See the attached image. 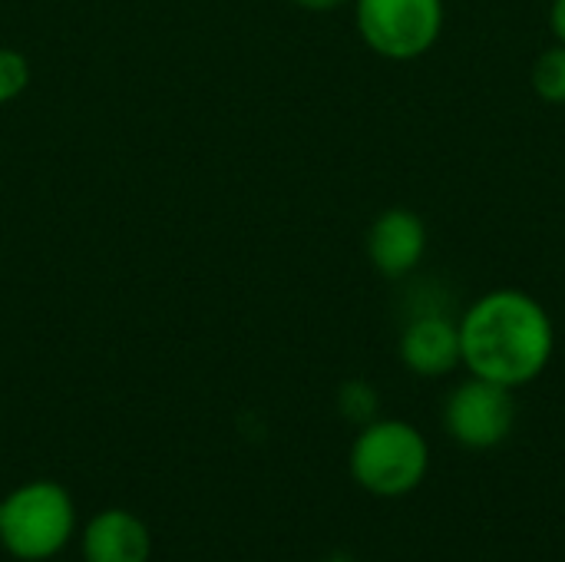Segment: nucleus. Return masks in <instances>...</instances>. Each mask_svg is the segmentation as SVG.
I'll use <instances>...</instances> for the list:
<instances>
[{
	"mask_svg": "<svg viewBox=\"0 0 565 562\" xmlns=\"http://www.w3.org/2000/svg\"><path fill=\"white\" fill-rule=\"evenodd\" d=\"M553 351L556 328L550 311L520 288H497L460 318L463 368L510 391L533 384L550 368Z\"/></svg>",
	"mask_w": 565,
	"mask_h": 562,
	"instance_id": "obj_1",
	"label": "nucleus"
},
{
	"mask_svg": "<svg viewBox=\"0 0 565 562\" xmlns=\"http://www.w3.org/2000/svg\"><path fill=\"white\" fill-rule=\"evenodd\" d=\"M348 467L354 484L371 497L404 500L427 480L430 444L414 424L397 417H377L358 431Z\"/></svg>",
	"mask_w": 565,
	"mask_h": 562,
	"instance_id": "obj_2",
	"label": "nucleus"
},
{
	"mask_svg": "<svg viewBox=\"0 0 565 562\" xmlns=\"http://www.w3.org/2000/svg\"><path fill=\"white\" fill-rule=\"evenodd\" d=\"M76 533V507L66 487L30 480L0 500V547L23 562L53 560Z\"/></svg>",
	"mask_w": 565,
	"mask_h": 562,
	"instance_id": "obj_3",
	"label": "nucleus"
},
{
	"mask_svg": "<svg viewBox=\"0 0 565 562\" xmlns=\"http://www.w3.org/2000/svg\"><path fill=\"white\" fill-rule=\"evenodd\" d=\"M361 40L387 60L424 56L444 30V0H354Z\"/></svg>",
	"mask_w": 565,
	"mask_h": 562,
	"instance_id": "obj_4",
	"label": "nucleus"
},
{
	"mask_svg": "<svg viewBox=\"0 0 565 562\" xmlns=\"http://www.w3.org/2000/svg\"><path fill=\"white\" fill-rule=\"evenodd\" d=\"M444 427L463 450H497L516 427V397L510 388L470 374L447 394Z\"/></svg>",
	"mask_w": 565,
	"mask_h": 562,
	"instance_id": "obj_5",
	"label": "nucleus"
},
{
	"mask_svg": "<svg viewBox=\"0 0 565 562\" xmlns=\"http://www.w3.org/2000/svg\"><path fill=\"white\" fill-rule=\"evenodd\" d=\"M397 354H401V364L417 378L454 374L463 364L460 321H454L447 311H437V308L417 311L401 331Z\"/></svg>",
	"mask_w": 565,
	"mask_h": 562,
	"instance_id": "obj_6",
	"label": "nucleus"
},
{
	"mask_svg": "<svg viewBox=\"0 0 565 562\" xmlns=\"http://www.w3.org/2000/svg\"><path fill=\"white\" fill-rule=\"evenodd\" d=\"M427 252V225L417 212L394 205L384 209L367 229V258L377 275L401 282L407 278Z\"/></svg>",
	"mask_w": 565,
	"mask_h": 562,
	"instance_id": "obj_7",
	"label": "nucleus"
},
{
	"mask_svg": "<svg viewBox=\"0 0 565 562\" xmlns=\"http://www.w3.org/2000/svg\"><path fill=\"white\" fill-rule=\"evenodd\" d=\"M152 537L146 523L129 510H99L83 527V560L86 562H149Z\"/></svg>",
	"mask_w": 565,
	"mask_h": 562,
	"instance_id": "obj_8",
	"label": "nucleus"
},
{
	"mask_svg": "<svg viewBox=\"0 0 565 562\" xmlns=\"http://www.w3.org/2000/svg\"><path fill=\"white\" fill-rule=\"evenodd\" d=\"M533 89L540 99L553 103V106H563L565 103V46L556 43L550 50H543L533 63Z\"/></svg>",
	"mask_w": 565,
	"mask_h": 562,
	"instance_id": "obj_9",
	"label": "nucleus"
},
{
	"mask_svg": "<svg viewBox=\"0 0 565 562\" xmlns=\"http://www.w3.org/2000/svg\"><path fill=\"white\" fill-rule=\"evenodd\" d=\"M338 407H341V414H344L351 424L364 427V424L377 421L381 397H377V391H374L367 381H348V384L341 388V394H338Z\"/></svg>",
	"mask_w": 565,
	"mask_h": 562,
	"instance_id": "obj_10",
	"label": "nucleus"
},
{
	"mask_svg": "<svg viewBox=\"0 0 565 562\" xmlns=\"http://www.w3.org/2000/svg\"><path fill=\"white\" fill-rule=\"evenodd\" d=\"M30 86V63L20 50L0 46V106L23 96Z\"/></svg>",
	"mask_w": 565,
	"mask_h": 562,
	"instance_id": "obj_11",
	"label": "nucleus"
},
{
	"mask_svg": "<svg viewBox=\"0 0 565 562\" xmlns=\"http://www.w3.org/2000/svg\"><path fill=\"white\" fill-rule=\"evenodd\" d=\"M550 26L556 33V43L565 46V0H553V7H550Z\"/></svg>",
	"mask_w": 565,
	"mask_h": 562,
	"instance_id": "obj_12",
	"label": "nucleus"
},
{
	"mask_svg": "<svg viewBox=\"0 0 565 562\" xmlns=\"http://www.w3.org/2000/svg\"><path fill=\"white\" fill-rule=\"evenodd\" d=\"M291 3L308 10V13H331V10H338V7H344L351 0H291Z\"/></svg>",
	"mask_w": 565,
	"mask_h": 562,
	"instance_id": "obj_13",
	"label": "nucleus"
}]
</instances>
